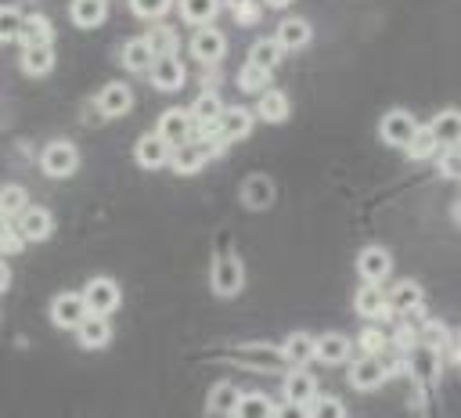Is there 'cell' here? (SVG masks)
<instances>
[{"label":"cell","instance_id":"obj_1","mask_svg":"<svg viewBox=\"0 0 461 418\" xmlns=\"http://www.w3.org/2000/svg\"><path fill=\"white\" fill-rule=\"evenodd\" d=\"M212 292L216 295H223V299H230V295H238L241 292V285H245V267H241V259L234 256V252H220L216 259H212Z\"/></svg>","mask_w":461,"mask_h":418},{"label":"cell","instance_id":"obj_2","mask_svg":"<svg viewBox=\"0 0 461 418\" xmlns=\"http://www.w3.org/2000/svg\"><path fill=\"white\" fill-rule=\"evenodd\" d=\"M76 166H79V151H76V144H68V141H50V144L40 151V169H43L47 177H54V180L72 177Z\"/></svg>","mask_w":461,"mask_h":418},{"label":"cell","instance_id":"obj_3","mask_svg":"<svg viewBox=\"0 0 461 418\" xmlns=\"http://www.w3.org/2000/svg\"><path fill=\"white\" fill-rule=\"evenodd\" d=\"M83 299H86L90 314L112 317V314L119 310V303H122V288H119L112 277H90L86 288H83Z\"/></svg>","mask_w":461,"mask_h":418},{"label":"cell","instance_id":"obj_4","mask_svg":"<svg viewBox=\"0 0 461 418\" xmlns=\"http://www.w3.org/2000/svg\"><path fill=\"white\" fill-rule=\"evenodd\" d=\"M418 130H421V126H418V119H414L411 112H403V108L385 112V115H382V123H378L382 141H385V144H393V148H403V151H407V144L414 141V133H418Z\"/></svg>","mask_w":461,"mask_h":418},{"label":"cell","instance_id":"obj_5","mask_svg":"<svg viewBox=\"0 0 461 418\" xmlns=\"http://www.w3.org/2000/svg\"><path fill=\"white\" fill-rule=\"evenodd\" d=\"M86 317H90V306H86L83 292H61V295L50 299V321L58 328H72L76 332Z\"/></svg>","mask_w":461,"mask_h":418},{"label":"cell","instance_id":"obj_6","mask_svg":"<svg viewBox=\"0 0 461 418\" xmlns=\"http://www.w3.org/2000/svg\"><path fill=\"white\" fill-rule=\"evenodd\" d=\"M169 155H173V144L162 133H144L133 144V159L140 169H162V166H169Z\"/></svg>","mask_w":461,"mask_h":418},{"label":"cell","instance_id":"obj_7","mask_svg":"<svg viewBox=\"0 0 461 418\" xmlns=\"http://www.w3.org/2000/svg\"><path fill=\"white\" fill-rule=\"evenodd\" d=\"M155 133H162L173 148H176V144H187V141H194V119H191V112H184V108H169V112L158 115Z\"/></svg>","mask_w":461,"mask_h":418},{"label":"cell","instance_id":"obj_8","mask_svg":"<svg viewBox=\"0 0 461 418\" xmlns=\"http://www.w3.org/2000/svg\"><path fill=\"white\" fill-rule=\"evenodd\" d=\"M353 306H357V314H360L364 321H382V317L393 310V306H389V292H385L382 285H371V281H364V285L357 288Z\"/></svg>","mask_w":461,"mask_h":418},{"label":"cell","instance_id":"obj_9","mask_svg":"<svg viewBox=\"0 0 461 418\" xmlns=\"http://www.w3.org/2000/svg\"><path fill=\"white\" fill-rule=\"evenodd\" d=\"M223 50H227V36H223L220 29H212V25L194 29V36H191V54H194V61L212 65V61L223 58Z\"/></svg>","mask_w":461,"mask_h":418},{"label":"cell","instance_id":"obj_10","mask_svg":"<svg viewBox=\"0 0 461 418\" xmlns=\"http://www.w3.org/2000/svg\"><path fill=\"white\" fill-rule=\"evenodd\" d=\"M209 155H212V144H205V141H187V144H176L173 148V155H169V166H173V173H198L205 162H209Z\"/></svg>","mask_w":461,"mask_h":418},{"label":"cell","instance_id":"obj_11","mask_svg":"<svg viewBox=\"0 0 461 418\" xmlns=\"http://www.w3.org/2000/svg\"><path fill=\"white\" fill-rule=\"evenodd\" d=\"M389 270H393V256H389L382 245L360 249V256H357V274H360L364 281L382 285V277H389Z\"/></svg>","mask_w":461,"mask_h":418},{"label":"cell","instance_id":"obj_12","mask_svg":"<svg viewBox=\"0 0 461 418\" xmlns=\"http://www.w3.org/2000/svg\"><path fill=\"white\" fill-rule=\"evenodd\" d=\"M14 227L22 231L25 241H43V238L54 231V220H50V213H47L43 205H29L25 213L14 216Z\"/></svg>","mask_w":461,"mask_h":418},{"label":"cell","instance_id":"obj_13","mask_svg":"<svg viewBox=\"0 0 461 418\" xmlns=\"http://www.w3.org/2000/svg\"><path fill=\"white\" fill-rule=\"evenodd\" d=\"M385 382V364L378 357H360L349 364V386L367 393V389H378Z\"/></svg>","mask_w":461,"mask_h":418},{"label":"cell","instance_id":"obj_14","mask_svg":"<svg viewBox=\"0 0 461 418\" xmlns=\"http://www.w3.org/2000/svg\"><path fill=\"white\" fill-rule=\"evenodd\" d=\"M97 112L101 115H126L130 108H133V90L126 86V83H108V86H101V94H97Z\"/></svg>","mask_w":461,"mask_h":418},{"label":"cell","instance_id":"obj_15","mask_svg":"<svg viewBox=\"0 0 461 418\" xmlns=\"http://www.w3.org/2000/svg\"><path fill=\"white\" fill-rule=\"evenodd\" d=\"M429 130L436 133V141H439L443 151H447V148H461V112H457V108L436 112L432 123H429Z\"/></svg>","mask_w":461,"mask_h":418},{"label":"cell","instance_id":"obj_16","mask_svg":"<svg viewBox=\"0 0 461 418\" xmlns=\"http://www.w3.org/2000/svg\"><path fill=\"white\" fill-rule=\"evenodd\" d=\"M148 76L158 90H180L184 86V61L176 54H162V58H155Z\"/></svg>","mask_w":461,"mask_h":418},{"label":"cell","instance_id":"obj_17","mask_svg":"<svg viewBox=\"0 0 461 418\" xmlns=\"http://www.w3.org/2000/svg\"><path fill=\"white\" fill-rule=\"evenodd\" d=\"M281 389H285V400H292V404H313V400L321 396V393H317L313 375H310V371H303V368H292V371L285 375Z\"/></svg>","mask_w":461,"mask_h":418},{"label":"cell","instance_id":"obj_18","mask_svg":"<svg viewBox=\"0 0 461 418\" xmlns=\"http://www.w3.org/2000/svg\"><path fill=\"white\" fill-rule=\"evenodd\" d=\"M122 68H130V72H151V65H155V47L144 40V36H133V40H126L122 43Z\"/></svg>","mask_w":461,"mask_h":418},{"label":"cell","instance_id":"obj_19","mask_svg":"<svg viewBox=\"0 0 461 418\" xmlns=\"http://www.w3.org/2000/svg\"><path fill=\"white\" fill-rule=\"evenodd\" d=\"M108 339H112V321H108V317L90 314V317L76 328V342H79L83 350H101V346H108Z\"/></svg>","mask_w":461,"mask_h":418},{"label":"cell","instance_id":"obj_20","mask_svg":"<svg viewBox=\"0 0 461 418\" xmlns=\"http://www.w3.org/2000/svg\"><path fill=\"white\" fill-rule=\"evenodd\" d=\"M288 364H295V368H303V364H310L313 357H317V339L313 335H306V332H292L285 342H281V350H277Z\"/></svg>","mask_w":461,"mask_h":418},{"label":"cell","instance_id":"obj_21","mask_svg":"<svg viewBox=\"0 0 461 418\" xmlns=\"http://www.w3.org/2000/svg\"><path fill=\"white\" fill-rule=\"evenodd\" d=\"M310 36H313V29H310L306 18H281V22H277V32H274V40H277L285 50H299V47H306Z\"/></svg>","mask_w":461,"mask_h":418},{"label":"cell","instance_id":"obj_22","mask_svg":"<svg viewBox=\"0 0 461 418\" xmlns=\"http://www.w3.org/2000/svg\"><path fill=\"white\" fill-rule=\"evenodd\" d=\"M349 339L342 335V332H324L321 339H317V360L321 364H346L349 360Z\"/></svg>","mask_w":461,"mask_h":418},{"label":"cell","instance_id":"obj_23","mask_svg":"<svg viewBox=\"0 0 461 418\" xmlns=\"http://www.w3.org/2000/svg\"><path fill=\"white\" fill-rule=\"evenodd\" d=\"M241 389L238 386H230V382H216L212 389H209V396H205V407H209V414H234L238 411V404H241Z\"/></svg>","mask_w":461,"mask_h":418},{"label":"cell","instance_id":"obj_24","mask_svg":"<svg viewBox=\"0 0 461 418\" xmlns=\"http://www.w3.org/2000/svg\"><path fill=\"white\" fill-rule=\"evenodd\" d=\"M68 14H72V22L79 29H97L108 18V0H72Z\"/></svg>","mask_w":461,"mask_h":418},{"label":"cell","instance_id":"obj_25","mask_svg":"<svg viewBox=\"0 0 461 418\" xmlns=\"http://www.w3.org/2000/svg\"><path fill=\"white\" fill-rule=\"evenodd\" d=\"M50 68H54V47L50 43L22 47V72L25 76H47Z\"/></svg>","mask_w":461,"mask_h":418},{"label":"cell","instance_id":"obj_26","mask_svg":"<svg viewBox=\"0 0 461 418\" xmlns=\"http://www.w3.org/2000/svg\"><path fill=\"white\" fill-rule=\"evenodd\" d=\"M421 299H425V292H421V285H418V281H411V277H403V281H396V285L389 288V306H393V310H400V314L418 310V306H421Z\"/></svg>","mask_w":461,"mask_h":418},{"label":"cell","instance_id":"obj_27","mask_svg":"<svg viewBox=\"0 0 461 418\" xmlns=\"http://www.w3.org/2000/svg\"><path fill=\"white\" fill-rule=\"evenodd\" d=\"M292 115V104H288V94L285 90H267V94H259V119L263 123H285Z\"/></svg>","mask_w":461,"mask_h":418},{"label":"cell","instance_id":"obj_28","mask_svg":"<svg viewBox=\"0 0 461 418\" xmlns=\"http://www.w3.org/2000/svg\"><path fill=\"white\" fill-rule=\"evenodd\" d=\"M249 130H252V112L249 108H223V115H220L223 141H241V137H249Z\"/></svg>","mask_w":461,"mask_h":418},{"label":"cell","instance_id":"obj_29","mask_svg":"<svg viewBox=\"0 0 461 418\" xmlns=\"http://www.w3.org/2000/svg\"><path fill=\"white\" fill-rule=\"evenodd\" d=\"M241 198H245L249 209H267V205L274 202V184H270V177L252 173V177L241 184Z\"/></svg>","mask_w":461,"mask_h":418},{"label":"cell","instance_id":"obj_30","mask_svg":"<svg viewBox=\"0 0 461 418\" xmlns=\"http://www.w3.org/2000/svg\"><path fill=\"white\" fill-rule=\"evenodd\" d=\"M216 11H220V0H180V18L194 29L209 25L216 18Z\"/></svg>","mask_w":461,"mask_h":418},{"label":"cell","instance_id":"obj_31","mask_svg":"<svg viewBox=\"0 0 461 418\" xmlns=\"http://www.w3.org/2000/svg\"><path fill=\"white\" fill-rule=\"evenodd\" d=\"M187 112H191L194 126H209V123H220V115H223V104H220V97H216L212 90H205V94H198V101H194Z\"/></svg>","mask_w":461,"mask_h":418},{"label":"cell","instance_id":"obj_32","mask_svg":"<svg viewBox=\"0 0 461 418\" xmlns=\"http://www.w3.org/2000/svg\"><path fill=\"white\" fill-rule=\"evenodd\" d=\"M281 54H285V47H281L274 36H270V40H256L252 50H249V65H259V68L270 72V68L281 61Z\"/></svg>","mask_w":461,"mask_h":418},{"label":"cell","instance_id":"obj_33","mask_svg":"<svg viewBox=\"0 0 461 418\" xmlns=\"http://www.w3.org/2000/svg\"><path fill=\"white\" fill-rule=\"evenodd\" d=\"M274 414H277V407L263 393H245L238 411H234V418H274Z\"/></svg>","mask_w":461,"mask_h":418},{"label":"cell","instance_id":"obj_34","mask_svg":"<svg viewBox=\"0 0 461 418\" xmlns=\"http://www.w3.org/2000/svg\"><path fill=\"white\" fill-rule=\"evenodd\" d=\"M144 40L155 47L158 58H162V54H176V43H180L176 29H173V25H162V22H155V25L144 32Z\"/></svg>","mask_w":461,"mask_h":418},{"label":"cell","instance_id":"obj_35","mask_svg":"<svg viewBox=\"0 0 461 418\" xmlns=\"http://www.w3.org/2000/svg\"><path fill=\"white\" fill-rule=\"evenodd\" d=\"M238 86H241L245 94H267V90H270V72L259 68V65H241Z\"/></svg>","mask_w":461,"mask_h":418},{"label":"cell","instance_id":"obj_36","mask_svg":"<svg viewBox=\"0 0 461 418\" xmlns=\"http://www.w3.org/2000/svg\"><path fill=\"white\" fill-rule=\"evenodd\" d=\"M25 209H29V195H25V187L7 184V187L0 191V213H4V220H14V216L25 213Z\"/></svg>","mask_w":461,"mask_h":418},{"label":"cell","instance_id":"obj_37","mask_svg":"<svg viewBox=\"0 0 461 418\" xmlns=\"http://www.w3.org/2000/svg\"><path fill=\"white\" fill-rule=\"evenodd\" d=\"M22 29H25V14L14 4H7L0 11V36H4V43H18L22 40Z\"/></svg>","mask_w":461,"mask_h":418},{"label":"cell","instance_id":"obj_38","mask_svg":"<svg viewBox=\"0 0 461 418\" xmlns=\"http://www.w3.org/2000/svg\"><path fill=\"white\" fill-rule=\"evenodd\" d=\"M32 43H50V22H47L43 14H29V18H25L22 47H32Z\"/></svg>","mask_w":461,"mask_h":418},{"label":"cell","instance_id":"obj_39","mask_svg":"<svg viewBox=\"0 0 461 418\" xmlns=\"http://www.w3.org/2000/svg\"><path fill=\"white\" fill-rule=\"evenodd\" d=\"M436 151H439V141H436V133H432L429 126H421V130L414 133V141L407 144V155L418 159V162H421V159H432Z\"/></svg>","mask_w":461,"mask_h":418},{"label":"cell","instance_id":"obj_40","mask_svg":"<svg viewBox=\"0 0 461 418\" xmlns=\"http://www.w3.org/2000/svg\"><path fill=\"white\" fill-rule=\"evenodd\" d=\"M411 371H414V378L421 382V386H429L432 378H436V350H418L414 353V360H411Z\"/></svg>","mask_w":461,"mask_h":418},{"label":"cell","instance_id":"obj_41","mask_svg":"<svg viewBox=\"0 0 461 418\" xmlns=\"http://www.w3.org/2000/svg\"><path fill=\"white\" fill-rule=\"evenodd\" d=\"M310 414L313 418H346V404L339 396H317L310 404Z\"/></svg>","mask_w":461,"mask_h":418},{"label":"cell","instance_id":"obj_42","mask_svg":"<svg viewBox=\"0 0 461 418\" xmlns=\"http://www.w3.org/2000/svg\"><path fill=\"white\" fill-rule=\"evenodd\" d=\"M439 177L461 180V148H447V151L439 155Z\"/></svg>","mask_w":461,"mask_h":418},{"label":"cell","instance_id":"obj_43","mask_svg":"<svg viewBox=\"0 0 461 418\" xmlns=\"http://www.w3.org/2000/svg\"><path fill=\"white\" fill-rule=\"evenodd\" d=\"M130 11L137 18H162L169 11V0H130Z\"/></svg>","mask_w":461,"mask_h":418},{"label":"cell","instance_id":"obj_44","mask_svg":"<svg viewBox=\"0 0 461 418\" xmlns=\"http://www.w3.org/2000/svg\"><path fill=\"white\" fill-rule=\"evenodd\" d=\"M0 234H4V256H14V252L25 245V238H22V231L14 227V220H4Z\"/></svg>","mask_w":461,"mask_h":418},{"label":"cell","instance_id":"obj_45","mask_svg":"<svg viewBox=\"0 0 461 418\" xmlns=\"http://www.w3.org/2000/svg\"><path fill=\"white\" fill-rule=\"evenodd\" d=\"M360 350H364V357H378V353L385 350V335H382L378 328L360 332Z\"/></svg>","mask_w":461,"mask_h":418},{"label":"cell","instance_id":"obj_46","mask_svg":"<svg viewBox=\"0 0 461 418\" xmlns=\"http://www.w3.org/2000/svg\"><path fill=\"white\" fill-rule=\"evenodd\" d=\"M274 418H313V414H310V404H292V400H285Z\"/></svg>","mask_w":461,"mask_h":418},{"label":"cell","instance_id":"obj_47","mask_svg":"<svg viewBox=\"0 0 461 418\" xmlns=\"http://www.w3.org/2000/svg\"><path fill=\"white\" fill-rule=\"evenodd\" d=\"M425 346H429V350L447 346V328H443V324H429V328H425Z\"/></svg>","mask_w":461,"mask_h":418},{"label":"cell","instance_id":"obj_48","mask_svg":"<svg viewBox=\"0 0 461 418\" xmlns=\"http://www.w3.org/2000/svg\"><path fill=\"white\" fill-rule=\"evenodd\" d=\"M238 22H241V25L259 22V0H252V4H238Z\"/></svg>","mask_w":461,"mask_h":418},{"label":"cell","instance_id":"obj_49","mask_svg":"<svg viewBox=\"0 0 461 418\" xmlns=\"http://www.w3.org/2000/svg\"><path fill=\"white\" fill-rule=\"evenodd\" d=\"M0 288H4V292L11 288V267H7V263L0 267Z\"/></svg>","mask_w":461,"mask_h":418},{"label":"cell","instance_id":"obj_50","mask_svg":"<svg viewBox=\"0 0 461 418\" xmlns=\"http://www.w3.org/2000/svg\"><path fill=\"white\" fill-rule=\"evenodd\" d=\"M267 4H270V7H288L292 0H267Z\"/></svg>","mask_w":461,"mask_h":418},{"label":"cell","instance_id":"obj_51","mask_svg":"<svg viewBox=\"0 0 461 418\" xmlns=\"http://www.w3.org/2000/svg\"><path fill=\"white\" fill-rule=\"evenodd\" d=\"M454 216H457V223H461V202H457V205H454Z\"/></svg>","mask_w":461,"mask_h":418}]
</instances>
